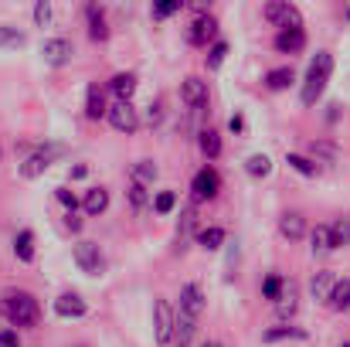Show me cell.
<instances>
[{"mask_svg": "<svg viewBox=\"0 0 350 347\" xmlns=\"http://www.w3.org/2000/svg\"><path fill=\"white\" fill-rule=\"evenodd\" d=\"M330 75H334V55H330V51H317V58H313V62H310V68H306L303 89H299L303 106H317V103L323 99Z\"/></svg>", "mask_w": 350, "mask_h": 347, "instance_id": "1", "label": "cell"}, {"mask_svg": "<svg viewBox=\"0 0 350 347\" xmlns=\"http://www.w3.org/2000/svg\"><path fill=\"white\" fill-rule=\"evenodd\" d=\"M3 313L14 327H34L38 317H41V307L27 290H7L3 293Z\"/></svg>", "mask_w": 350, "mask_h": 347, "instance_id": "2", "label": "cell"}, {"mask_svg": "<svg viewBox=\"0 0 350 347\" xmlns=\"http://www.w3.org/2000/svg\"><path fill=\"white\" fill-rule=\"evenodd\" d=\"M58 157H65V146L62 143H48V146H38L34 153H27V160L21 164V177L24 181H34V177H41Z\"/></svg>", "mask_w": 350, "mask_h": 347, "instance_id": "3", "label": "cell"}, {"mask_svg": "<svg viewBox=\"0 0 350 347\" xmlns=\"http://www.w3.org/2000/svg\"><path fill=\"white\" fill-rule=\"evenodd\" d=\"M262 14H265V21H269L272 27H279V31L303 27V14H299V7L289 3V0H272V3H265Z\"/></svg>", "mask_w": 350, "mask_h": 347, "instance_id": "4", "label": "cell"}, {"mask_svg": "<svg viewBox=\"0 0 350 347\" xmlns=\"http://www.w3.org/2000/svg\"><path fill=\"white\" fill-rule=\"evenodd\" d=\"M72 259H75V266H79L85 276H103V272H106V255H103V248H99L96 242H79V245L72 248Z\"/></svg>", "mask_w": 350, "mask_h": 347, "instance_id": "5", "label": "cell"}, {"mask_svg": "<svg viewBox=\"0 0 350 347\" xmlns=\"http://www.w3.org/2000/svg\"><path fill=\"white\" fill-rule=\"evenodd\" d=\"M191 191H194V201H215L221 194V177L215 167H201L191 181Z\"/></svg>", "mask_w": 350, "mask_h": 347, "instance_id": "6", "label": "cell"}, {"mask_svg": "<svg viewBox=\"0 0 350 347\" xmlns=\"http://www.w3.org/2000/svg\"><path fill=\"white\" fill-rule=\"evenodd\" d=\"M72 55H75V48H72L68 38H48V41L41 44V58H44V65H51V68H65V65L72 62Z\"/></svg>", "mask_w": 350, "mask_h": 347, "instance_id": "7", "label": "cell"}, {"mask_svg": "<svg viewBox=\"0 0 350 347\" xmlns=\"http://www.w3.org/2000/svg\"><path fill=\"white\" fill-rule=\"evenodd\" d=\"M153 337H157L160 347H167L170 337H174V310H170L167 300H157L153 303Z\"/></svg>", "mask_w": 350, "mask_h": 347, "instance_id": "8", "label": "cell"}, {"mask_svg": "<svg viewBox=\"0 0 350 347\" xmlns=\"http://www.w3.org/2000/svg\"><path fill=\"white\" fill-rule=\"evenodd\" d=\"M106 119H109V126L119 129V133H136V129H139V113H136L133 103H113Z\"/></svg>", "mask_w": 350, "mask_h": 347, "instance_id": "9", "label": "cell"}, {"mask_svg": "<svg viewBox=\"0 0 350 347\" xmlns=\"http://www.w3.org/2000/svg\"><path fill=\"white\" fill-rule=\"evenodd\" d=\"M215 38H218V21H215L211 14H201L198 21H191L187 41H191L194 48H208V41H215Z\"/></svg>", "mask_w": 350, "mask_h": 347, "instance_id": "10", "label": "cell"}, {"mask_svg": "<svg viewBox=\"0 0 350 347\" xmlns=\"http://www.w3.org/2000/svg\"><path fill=\"white\" fill-rule=\"evenodd\" d=\"M180 99L191 106V110H204L208 106V82L201 79V75H187L184 82H180Z\"/></svg>", "mask_w": 350, "mask_h": 347, "instance_id": "11", "label": "cell"}, {"mask_svg": "<svg viewBox=\"0 0 350 347\" xmlns=\"http://www.w3.org/2000/svg\"><path fill=\"white\" fill-rule=\"evenodd\" d=\"M177 313H184V317H191V320H198L201 313H204V290L198 286V283H187L184 290H180V310Z\"/></svg>", "mask_w": 350, "mask_h": 347, "instance_id": "12", "label": "cell"}, {"mask_svg": "<svg viewBox=\"0 0 350 347\" xmlns=\"http://www.w3.org/2000/svg\"><path fill=\"white\" fill-rule=\"evenodd\" d=\"M55 313H58L62 320H79V317L89 313V303H85L79 293H62V296L55 300Z\"/></svg>", "mask_w": 350, "mask_h": 347, "instance_id": "13", "label": "cell"}, {"mask_svg": "<svg viewBox=\"0 0 350 347\" xmlns=\"http://www.w3.org/2000/svg\"><path fill=\"white\" fill-rule=\"evenodd\" d=\"M272 44H275V51H279V55H299V51L306 48V31H303V27L279 31Z\"/></svg>", "mask_w": 350, "mask_h": 347, "instance_id": "14", "label": "cell"}, {"mask_svg": "<svg viewBox=\"0 0 350 347\" xmlns=\"http://www.w3.org/2000/svg\"><path fill=\"white\" fill-rule=\"evenodd\" d=\"M272 307H275V313H279L282 320H289V317L299 310V290H296V283L282 279V293H279V300H275Z\"/></svg>", "mask_w": 350, "mask_h": 347, "instance_id": "15", "label": "cell"}, {"mask_svg": "<svg viewBox=\"0 0 350 347\" xmlns=\"http://www.w3.org/2000/svg\"><path fill=\"white\" fill-rule=\"evenodd\" d=\"M85 21H89V38H92V41H106V38H109L106 10H103L99 3H85Z\"/></svg>", "mask_w": 350, "mask_h": 347, "instance_id": "16", "label": "cell"}, {"mask_svg": "<svg viewBox=\"0 0 350 347\" xmlns=\"http://www.w3.org/2000/svg\"><path fill=\"white\" fill-rule=\"evenodd\" d=\"M306 218L299 215V211H286L282 218H279V235L282 238H289V242H299V238H306Z\"/></svg>", "mask_w": 350, "mask_h": 347, "instance_id": "17", "label": "cell"}, {"mask_svg": "<svg viewBox=\"0 0 350 347\" xmlns=\"http://www.w3.org/2000/svg\"><path fill=\"white\" fill-rule=\"evenodd\" d=\"M262 82H265L269 92H286L296 82V72H293V65H279V68H269Z\"/></svg>", "mask_w": 350, "mask_h": 347, "instance_id": "18", "label": "cell"}, {"mask_svg": "<svg viewBox=\"0 0 350 347\" xmlns=\"http://www.w3.org/2000/svg\"><path fill=\"white\" fill-rule=\"evenodd\" d=\"M194 331H198V320H191V317H184V313H174V337H170V344L191 347Z\"/></svg>", "mask_w": 350, "mask_h": 347, "instance_id": "19", "label": "cell"}, {"mask_svg": "<svg viewBox=\"0 0 350 347\" xmlns=\"http://www.w3.org/2000/svg\"><path fill=\"white\" fill-rule=\"evenodd\" d=\"M106 208H109V191L106 188H89L85 198H82V211L92 215V218H99Z\"/></svg>", "mask_w": 350, "mask_h": 347, "instance_id": "20", "label": "cell"}, {"mask_svg": "<svg viewBox=\"0 0 350 347\" xmlns=\"http://www.w3.org/2000/svg\"><path fill=\"white\" fill-rule=\"evenodd\" d=\"M136 75L133 72H116L113 75V82H109V89H113V96H116V103H129L133 99V92H136Z\"/></svg>", "mask_w": 350, "mask_h": 347, "instance_id": "21", "label": "cell"}, {"mask_svg": "<svg viewBox=\"0 0 350 347\" xmlns=\"http://www.w3.org/2000/svg\"><path fill=\"white\" fill-rule=\"evenodd\" d=\"M334 283H337V276H334L330 269H320V272L310 279V296H313V300H330Z\"/></svg>", "mask_w": 350, "mask_h": 347, "instance_id": "22", "label": "cell"}, {"mask_svg": "<svg viewBox=\"0 0 350 347\" xmlns=\"http://www.w3.org/2000/svg\"><path fill=\"white\" fill-rule=\"evenodd\" d=\"M106 113H109L106 96H103V89L92 82V86H89V92H85V116H89V119H103Z\"/></svg>", "mask_w": 350, "mask_h": 347, "instance_id": "23", "label": "cell"}, {"mask_svg": "<svg viewBox=\"0 0 350 347\" xmlns=\"http://www.w3.org/2000/svg\"><path fill=\"white\" fill-rule=\"evenodd\" d=\"M27 44V34L14 24H0V51H17Z\"/></svg>", "mask_w": 350, "mask_h": 347, "instance_id": "24", "label": "cell"}, {"mask_svg": "<svg viewBox=\"0 0 350 347\" xmlns=\"http://www.w3.org/2000/svg\"><path fill=\"white\" fill-rule=\"evenodd\" d=\"M225 238H228V231L221 229V225H208V229L198 231V245L208 248V252H218L225 245Z\"/></svg>", "mask_w": 350, "mask_h": 347, "instance_id": "25", "label": "cell"}, {"mask_svg": "<svg viewBox=\"0 0 350 347\" xmlns=\"http://www.w3.org/2000/svg\"><path fill=\"white\" fill-rule=\"evenodd\" d=\"M14 255L21 262H34V231L31 229H21L14 235Z\"/></svg>", "mask_w": 350, "mask_h": 347, "instance_id": "26", "label": "cell"}, {"mask_svg": "<svg viewBox=\"0 0 350 347\" xmlns=\"http://www.w3.org/2000/svg\"><path fill=\"white\" fill-rule=\"evenodd\" d=\"M198 146H201V153H204L208 160H218V157H221V133H218V129H201Z\"/></svg>", "mask_w": 350, "mask_h": 347, "instance_id": "27", "label": "cell"}, {"mask_svg": "<svg viewBox=\"0 0 350 347\" xmlns=\"http://www.w3.org/2000/svg\"><path fill=\"white\" fill-rule=\"evenodd\" d=\"M157 164L153 160H136L133 164V170H129V177H133V184H139V188H146V184H153L157 181Z\"/></svg>", "mask_w": 350, "mask_h": 347, "instance_id": "28", "label": "cell"}, {"mask_svg": "<svg viewBox=\"0 0 350 347\" xmlns=\"http://www.w3.org/2000/svg\"><path fill=\"white\" fill-rule=\"evenodd\" d=\"M245 174H248V177H255V181H262V177H269V174H272V160H269L265 153H252V157L245 160Z\"/></svg>", "mask_w": 350, "mask_h": 347, "instance_id": "29", "label": "cell"}, {"mask_svg": "<svg viewBox=\"0 0 350 347\" xmlns=\"http://www.w3.org/2000/svg\"><path fill=\"white\" fill-rule=\"evenodd\" d=\"M306 235H310V248H313V252H334L330 225H317V229H310Z\"/></svg>", "mask_w": 350, "mask_h": 347, "instance_id": "30", "label": "cell"}, {"mask_svg": "<svg viewBox=\"0 0 350 347\" xmlns=\"http://www.w3.org/2000/svg\"><path fill=\"white\" fill-rule=\"evenodd\" d=\"M334 310H350V279H337L334 283V293L327 300Z\"/></svg>", "mask_w": 350, "mask_h": 347, "instance_id": "31", "label": "cell"}, {"mask_svg": "<svg viewBox=\"0 0 350 347\" xmlns=\"http://www.w3.org/2000/svg\"><path fill=\"white\" fill-rule=\"evenodd\" d=\"M286 164L296 170V174H303V177H317V160H310V157H303V153H286Z\"/></svg>", "mask_w": 350, "mask_h": 347, "instance_id": "32", "label": "cell"}, {"mask_svg": "<svg viewBox=\"0 0 350 347\" xmlns=\"http://www.w3.org/2000/svg\"><path fill=\"white\" fill-rule=\"evenodd\" d=\"M289 337H293V341H303V337H306V331H299V327H272V331H265V334H262V341H265V344L289 341Z\"/></svg>", "mask_w": 350, "mask_h": 347, "instance_id": "33", "label": "cell"}, {"mask_svg": "<svg viewBox=\"0 0 350 347\" xmlns=\"http://www.w3.org/2000/svg\"><path fill=\"white\" fill-rule=\"evenodd\" d=\"M330 242H334V248L350 245V218H340V222L330 225Z\"/></svg>", "mask_w": 350, "mask_h": 347, "instance_id": "34", "label": "cell"}, {"mask_svg": "<svg viewBox=\"0 0 350 347\" xmlns=\"http://www.w3.org/2000/svg\"><path fill=\"white\" fill-rule=\"evenodd\" d=\"M228 51H232V48H228V41H215V44L208 48V68H211V72H215V68H221V65H225V58H228Z\"/></svg>", "mask_w": 350, "mask_h": 347, "instance_id": "35", "label": "cell"}, {"mask_svg": "<svg viewBox=\"0 0 350 347\" xmlns=\"http://www.w3.org/2000/svg\"><path fill=\"white\" fill-rule=\"evenodd\" d=\"M180 7H184L180 0H160V3H153V10H150V14H153V21H167V17H174Z\"/></svg>", "mask_w": 350, "mask_h": 347, "instance_id": "36", "label": "cell"}, {"mask_svg": "<svg viewBox=\"0 0 350 347\" xmlns=\"http://www.w3.org/2000/svg\"><path fill=\"white\" fill-rule=\"evenodd\" d=\"M174 208H177V194H174V191H160V194L153 198V211H157V215H170Z\"/></svg>", "mask_w": 350, "mask_h": 347, "instance_id": "37", "label": "cell"}, {"mask_svg": "<svg viewBox=\"0 0 350 347\" xmlns=\"http://www.w3.org/2000/svg\"><path fill=\"white\" fill-rule=\"evenodd\" d=\"M279 293H282V276H275V272H272V276H265V283H262V296L275 303V300H279Z\"/></svg>", "mask_w": 350, "mask_h": 347, "instance_id": "38", "label": "cell"}, {"mask_svg": "<svg viewBox=\"0 0 350 347\" xmlns=\"http://www.w3.org/2000/svg\"><path fill=\"white\" fill-rule=\"evenodd\" d=\"M55 198L62 201V208H65L68 215H75V211H79V198H75L68 188H55Z\"/></svg>", "mask_w": 350, "mask_h": 347, "instance_id": "39", "label": "cell"}, {"mask_svg": "<svg viewBox=\"0 0 350 347\" xmlns=\"http://www.w3.org/2000/svg\"><path fill=\"white\" fill-rule=\"evenodd\" d=\"M51 17H55L51 3H48V0H38V3H34V21H38L41 27H48V24H51Z\"/></svg>", "mask_w": 350, "mask_h": 347, "instance_id": "40", "label": "cell"}, {"mask_svg": "<svg viewBox=\"0 0 350 347\" xmlns=\"http://www.w3.org/2000/svg\"><path fill=\"white\" fill-rule=\"evenodd\" d=\"M129 201H133V208H136V211H143V208L150 205V194H146V188H139V184H129Z\"/></svg>", "mask_w": 350, "mask_h": 347, "instance_id": "41", "label": "cell"}, {"mask_svg": "<svg viewBox=\"0 0 350 347\" xmlns=\"http://www.w3.org/2000/svg\"><path fill=\"white\" fill-rule=\"evenodd\" d=\"M310 150H313V157H323V160H334V157H337V150L327 146V143H313Z\"/></svg>", "mask_w": 350, "mask_h": 347, "instance_id": "42", "label": "cell"}, {"mask_svg": "<svg viewBox=\"0 0 350 347\" xmlns=\"http://www.w3.org/2000/svg\"><path fill=\"white\" fill-rule=\"evenodd\" d=\"M0 347H21V337L14 331H0Z\"/></svg>", "mask_w": 350, "mask_h": 347, "instance_id": "43", "label": "cell"}, {"mask_svg": "<svg viewBox=\"0 0 350 347\" xmlns=\"http://www.w3.org/2000/svg\"><path fill=\"white\" fill-rule=\"evenodd\" d=\"M160 119H163V106L153 103V106H150V123H160Z\"/></svg>", "mask_w": 350, "mask_h": 347, "instance_id": "44", "label": "cell"}, {"mask_svg": "<svg viewBox=\"0 0 350 347\" xmlns=\"http://www.w3.org/2000/svg\"><path fill=\"white\" fill-rule=\"evenodd\" d=\"M228 126H232V133H241V129H245V119H241V116H232Z\"/></svg>", "mask_w": 350, "mask_h": 347, "instance_id": "45", "label": "cell"}, {"mask_svg": "<svg viewBox=\"0 0 350 347\" xmlns=\"http://www.w3.org/2000/svg\"><path fill=\"white\" fill-rule=\"evenodd\" d=\"M65 222H68V229H72V231H79V229H82V222H79V215H65Z\"/></svg>", "mask_w": 350, "mask_h": 347, "instance_id": "46", "label": "cell"}, {"mask_svg": "<svg viewBox=\"0 0 350 347\" xmlns=\"http://www.w3.org/2000/svg\"><path fill=\"white\" fill-rule=\"evenodd\" d=\"M85 174H89V167H72V177H75V181H82Z\"/></svg>", "mask_w": 350, "mask_h": 347, "instance_id": "47", "label": "cell"}, {"mask_svg": "<svg viewBox=\"0 0 350 347\" xmlns=\"http://www.w3.org/2000/svg\"><path fill=\"white\" fill-rule=\"evenodd\" d=\"M198 347H221V341H201Z\"/></svg>", "mask_w": 350, "mask_h": 347, "instance_id": "48", "label": "cell"}, {"mask_svg": "<svg viewBox=\"0 0 350 347\" xmlns=\"http://www.w3.org/2000/svg\"><path fill=\"white\" fill-rule=\"evenodd\" d=\"M0 160H3V146H0Z\"/></svg>", "mask_w": 350, "mask_h": 347, "instance_id": "49", "label": "cell"}, {"mask_svg": "<svg viewBox=\"0 0 350 347\" xmlns=\"http://www.w3.org/2000/svg\"><path fill=\"white\" fill-rule=\"evenodd\" d=\"M347 21H350V7H347Z\"/></svg>", "mask_w": 350, "mask_h": 347, "instance_id": "50", "label": "cell"}, {"mask_svg": "<svg viewBox=\"0 0 350 347\" xmlns=\"http://www.w3.org/2000/svg\"><path fill=\"white\" fill-rule=\"evenodd\" d=\"M340 347H350V344H340Z\"/></svg>", "mask_w": 350, "mask_h": 347, "instance_id": "51", "label": "cell"}]
</instances>
